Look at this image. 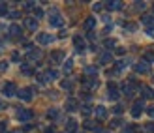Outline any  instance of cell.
<instances>
[{
	"label": "cell",
	"instance_id": "cell-6",
	"mask_svg": "<svg viewBox=\"0 0 154 133\" xmlns=\"http://www.w3.org/2000/svg\"><path fill=\"white\" fill-rule=\"evenodd\" d=\"M134 88H135V81L132 79V83H124L122 84V90H124L126 96H134Z\"/></svg>",
	"mask_w": 154,
	"mask_h": 133
},
{
	"label": "cell",
	"instance_id": "cell-41",
	"mask_svg": "<svg viewBox=\"0 0 154 133\" xmlns=\"http://www.w3.org/2000/svg\"><path fill=\"white\" fill-rule=\"evenodd\" d=\"M8 69V62H0V71H6Z\"/></svg>",
	"mask_w": 154,
	"mask_h": 133
},
{
	"label": "cell",
	"instance_id": "cell-36",
	"mask_svg": "<svg viewBox=\"0 0 154 133\" xmlns=\"http://www.w3.org/2000/svg\"><path fill=\"white\" fill-rule=\"evenodd\" d=\"M107 88H109V92H115V90H117V84H115L113 81H109V84H107Z\"/></svg>",
	"mask_w": 154,
	"mask_h": 133
},
{
	"label": "cell",
	"instance_id": "cell-49",
	"mask_svg": "<svg viewBox=\"0 0 154 133\" xmlns=\"http://www.w3.org/2000/svg\"><path fill=\"white\" fill-rule=\"evenodd\" d=\"M98 133H109V131H98Z\"/></svg>",
	"mask_w": 154,
	"mask_h": 133
},
{
	"label": "cell",
	"instance_id": "cell-45",
	"mask_svg": "<svg viewBox=\"0 0 154 133\" xmlns=\"http://www.w3.org/2000/svg\"><path fill=\"white\" fill-rule=\"evenodd\" d=\"M135 8H137V10H143L145 4H143V2H137V4H135Z\"/></svg>",
	"mask_w": 154,
	"mask_h": 133
},
{
	"label": "cell",
	"instance_id": "cell-44",
	"mask_svg": "<svg viewBox=\"0 0 154 133\" xmlns=\"http://www.w3.org/2000/svg\"><path fill=\"white\" fill-rule=\"evenodd\" d=\"M92 8H94V11H100V10H102L103 6H102V4H94V6H92Z\"/></svg>",
	"mask_w": 154,
	"mask_h": 133
},
{
	"label": "cell",
	"instance_id": "cell-5",
	"mask_svg": "<svg viewBox=\"0 0 154 133\" xmlns=\"http://www.w3.org/2000/svg\"><path fill=\"white\" fill-rule=\"evenodd\" d=\"M25 26H26L28 30H32V32H36V30H38V19H36V17H28V19L25 21Z\"/></svg>",
	"mask_w": 154,
	"mask_h": 133
},
{
	"label": "cell",
	"instance_id": "cell-22",
	"mask_svg": "<svg viewBox=\"0 0 154 133\" xmlns=\"http://www.w3.org/2000/svg\"><path fill=\"white\" fill-rule=\"evenodd\" d=\"M85 128H87V129H96V131H102V129H100V126H98V124H96L94 120H87V122H85Z\"/></svg>",
	"mask_w": 154,
	"mask_h": 133
},
{
	"label": "cell",
	"instance_id": "cell-2",
	"mask_svg": "<svg viewBox=\"0 0 154 133\" xmlns=\"http://www.w3.org/2000/svg\"><path fill=\"white\" fill-rule=\"evenodd\" d=\"M143 105H145V99H137L134 103V109H132V116H134V118H139V116H141Z\"/></svg>",
	"mask_w": 154,
	"mask_h": 133
},
{
	"label": "cell",
	"instance_id": "cell-29",
	"mask_svg": "<svg viewBox=\"0 0 154 133\" xmlns=\"http://www.w3.org/2000/svg\"><path fill=\"white\" fill-rule=\"evenodd\" d=\"M47 116H49V118H58V111H57V109H49Z\"/></svg>",
	"mask_w": 154,
	"mask_h": 133
},
{
	"label": "cell",
	"instance_id": "cell-38",
	"mask_svg": "<svg viewBox=\"0 0 154 133\" xmlns=\"http://www.w3.org/2000/svg\"><path fill=\"white\" fill-rule=\"evenodd\" d=\"M147 114L150 116V118H154V107H147Z\"/></svg>",
	"mask_w": 154,
	"mask_h": 133
},
{
	"label": "cell",
	"instance_id": "cell-39",
	"mask_svg": "<svg viewBox=\"0 0 154 133\" xmlns=\"http://www.w3.org/2000/svg\"><path fill=\"white\" fill-rule=\"evenodd\" d=\"M25 10H36V8H34V2H26V4H25Z\"/></svg>",
	"mask_w": 154,
	"mask_h": 133
},
{
	"label": "cell",
	"instance_id": "cell-23",
	"mask_svg": "<svg viewBox=\"0 0 154 133\" xmlns=\"http://www.w3.org/2000/svg\"><path fill=\"white\" fill-rule=\"evenodd\" d=\"M96 73H98V69L94 66H87V68H85V75H90V79L96 77Z\"/></svg>",
	"mask_w": 154,
	"mask_h": 133
},
{
	"label": "cell",
	"instance_id": "cell-32",
	"mask_svg": "<svg viewBox=\"0 0 154 133\" xmlns=\"http://www.w3.org/2000/svg\"><path fill=\"white\" fill-rule=\"evenodd\" d=\"M72 86H73V83H72V81H68V79H66V81H62V88H66V90H70Z\"/></svg>",
	"mask_w": 154,
	"mask_h": 133
},
{
	"label": "cell",
	"instance_id": "cell-13",
	"mask_svg": "<svg viewBox=\"0 0 154 133\" xmlns=\"http://www.w3.org/2000/svg\"><path fill=\"white\" fill-rule=\"evenodd\" d=\"M105 8L109 11H115V10H122V2H115V0H111V2H107Z\"/></svg>",
	"mask_w": 154,
	"mask_h": 133
},
{
	"label": "cell",
	"instance_id": "cell-9",
	"mask_svg": "<svg viewBox=\"0 0 154 133\" xmlns=\"http://www.w3.org/2000/svg\"><path fill=\"white\" fill-rule=\"evenodd\" d=\"M53 40H55V38H53L51 34H40V36H38V43H42V45H47Z\"/></svg>",
	"mask_w": 154,
	"mask_h": 133
},
{
	"label": "cell",
	"instance_id": "cell-31",
	"mask_svg": "<svg viewBox=\"0 0 154 133\" xmlns=\"http://www.w3.org/2000/svg\"><path fill=\"white\" fill-rule=\"evenodd\" d=\"M8 13V6L4 4V2H0V17H2V15H6Z\"/></svg>",
	"mask_w": 154,
	"mask_h": 133
},
{
	"label": "cell",
	"instance_id": "cell-43",
	"mask_svg": "<svg viewBox=\"0 0 154 133\" xmlns=\"http://www.w3.org/2000/svg\"><path fill=\"white\" fill-rule=\"evenodd\" d=\"M11 60L17 62V60H19V53H13V54H11Z\"/></svg>",
	"mask_w": 154,
	"mask_h": 133
},
{
	"label": "cell",
	"instance_id": "cell-12",
	"mask_svg": "<svg viewBox=\"0 0 154 133\" xmlns=\"http://www.w3.org/2000/svg\"><path fill=\"white\" fill-rule=\"evenodd\" d=\"M43 75H45V83H47V81H55L58 77V71H57V69H47Z\"/></svg>",
	"mask_w": 154,
	"mask_h": 133
},
{
	"label": "cell",
	"instance_id": "cell-30",
	"mask_svg": "<svg viewBox=\"0 0 154 133\" xmlns=\"http://www.w3.org/2000/svg\"><path fill=\"white\" fill-rule=\"evenodd\" d=\"M34 15H36V19H42V17H43V10H42V8H36V10H34Z\"/></svg>",
	"mask_w": 154,
	"mask_h": 133
},
{
	"label": "cell",
	"instance_id": "cell-1",
	"mask_svg": "<svg viewBox=\"0 0 154 133\" xmlns=\"http://www.w3.org/2000/svg\"><path fill=\"white\" fill-rule=\"evenodd\" d=\"M17 118L21 122H28V120L34 118V113L30 111V109H19V111H17Z\"/></svg>",
	"mask_w": 154,
	"mask_h": 133
},
{
	"label": "cell",
	"instance_id": "cell-20",
	"mask_svg": "<svg viewBox=\"0 0 154 133\" xmlns=\"http://www.w3.org/2000/svg\"><path fill=\"white\" fill-rule=\"evenodd\" d=\"M66 109H68V111H75V109H77V99L70 98V99L66 101Z\"/></svg>",
	"mask_w": 154,
	"mask_h": 133
},
{
	"label": "cell",
	"instance_id": "cell-18",
	"mask_svg": "<svg viewBox=\"0 0 154 133\" xmlns=\"http://www.w3.org/2000/svg\"><path fill=\"white\" fill-rule=\"evenodd\" d=\"M49 23H51V26H62V17L60 15H53L49 19Z\"/></svg>",
	"mask_w": 154,
	"mask_h": 133
},
{
	"label": "cell",
	"instance_id": "cell-46",
	"mask_svg": "<svg viewBox=\"0 0 154 133\" xmlns=\"http://www.w3.org/2000/svg\"><path fill=\"white\" fill-rule=\"evenodd\" d=\"M126 53V49H122V47H119V49H117V54H124Z\"/></svg>",
	"mask_w": 154,
	"mask_h": 133
},
{
	"label": "cell",
	"instance_id": "cell-33",
	"mask_svg": "<svg viewBox=\"0 0 154 133\" xmlns=\"http://www.w3.org/2000/svg\"><path fill=\"white\" fill-rule=\"evenodd\" d=\"M147 60H149V62H154V53H150V51L145 53V62H147Z\"/></svg>",
	"mask_w": 154,
	"mask_h": 133
},
{
	"label": "cell",
	"instance_id": "cell-11",
	"mask_svg": "<svg viewBox=\"0 0 154 133\" xmlns=\"http://www.w3.org/2000/svg\"><path fill=\"white\" fill-rule=\"evenodd\" d=\"M135 71L137 73H149V64H147V62H137V64H135Z\"/></svg>",
	"mask_w": 154,
	"mask_h": 133
},
{
	"label": "cell",
	"instance_id": "cell-28",
	"mask_svg": "<svg viewBox=\"0 0 154 133\" xmlns=\"http://www.w3.org/2000/svg\"><path fill=\"white\" fill-rule=\"evenodd\" d=\"M81 113H83V116H88V114L92 113V107H90V105H83V109H81Z\"/></svg>",
	"mask_w": 154,
	"mask_h": 133
},
{
	"label": "cell",
	"instance_id": "cell-35",
	"mask_svg": "<svg viewBox=\"0 0 154 133\" xmlns=\"http://www.w3.org/2000/svg\"><path fill=\"white\" fill-rule=\"evenodd\" d=\"M115 113H117V114H122V113H124V107H122L120 103H119V105H115Z\"/></svg>",
	"mask_w": 154,
	"mask_h": 133
},
{
	"label": "cell",
	"instance_id": "cell-19",
	"mask_svg": "<svg viewBox=\"0 0 154 133\" xmlns=\"http://www.w3.org/2000/svg\"><path fill=\"white\" fill-rule=\"evenodd\" d=\"M21 32H23V30H21L19 25H11V26H10V36L17 38V36H21Z\"/></svg>",
	"mask_w": 154,
	"mask_h": 133
},
{
	"label": "cell",
	"instance_id": "cell-24",
	"mask_svg": "<svg viewBox=\"0 0 154 133\" xmlns=\"http://www.w3.org/2000/svg\"><path fill=\"white\" fill-rule=\"evenodd\" d=\"M141 90H143V98H147V99L154 98V94H152V90H150L149 86H141Z\"/></svg>",
	"mask_w": 154,
	"mask_h": 133
},
{
	"label": "cell",
	"instance_id": "cell-4",
	"mask_svg": "<svg viewBox=\"0 0 154 133\" xmlns=\"http://www.w3.org/2000/svg\"><path fill=\"white\" fill-rule=\"evenodd\" d=\"M17 96L23 101H30V99H32V88H23V90L17 92Z\"/></svg>",
	"mask_w": 154,
	"mask_h": 133
},
{
	"label": "cell",
	"instance_id": "cell-47",
	"mask_svg": "<svg viewBox=\"0 0 154 133\" xmlns=\"http://www.w3.org/2000/svg\"><path fill=\"white\" fill-rule=\"evenodd\" d=\"M6 129V122H0V131H4Z\"/></svg>",
	"mask_w": 154,
	"mask_h": 133
},
{
	"label": "cell",
	"instance_id": "cell-8",
	"mask_svg": "<svg viewBox=\"0 0 154 133\" xmlns=\"http://www.w3.org/2000/svg\"><path fill=\"white\" fill-rule=\"evenodd\" d=\"M62 60H64V53H62V51H55V53H51V62H53V64H60Z\"/></svg>",
	"mask_w": 154,
	"mask_h": 133
},
{
	"label": "cell",
	"instance_id": "cell-14",
	"mask_svg": "<svg viewBox=\"0 0 154 133\" xmlns=\"http://www.w3.org/2000/svg\"><path fill=\"white\" fill-rule=\"evenodd\" d=\"M73 45L77 47V51H83L85 49V40L81 36H73Z\"/></svg>",
	"mask_w": 154,
	"mask_h": 133
},
{
	"label": "cell",
	"instance_id": "cell-25",
	"mask_svg": "<svg viewBox=\"0 0 154 133\" xmlns=\"http://www.w3.org/2000/svg\"><path fill=\"white\" fill-rule=\"evenodd\" d=\"M21 71L25 73V75H32V73H34V69L30 68L28 64H21Z\"/></svg>",
	"mask_w": 154,
	"mask_h": 133
},
{
	"label": "cell",
	"instance_id": "cell-34",
	"mask_svg": "<svg viewBox=\"0 0 154 133\" xmlns=\"http://www.w3.org/2000/svg\"><path fill=\"white\" fill-rule=\"evenodd\" d=\"M145 131H147V133H154V124L152 122L147 124V126H145Z\"/></svg>",
	"mask_w": 154,
	"mask_h": 133
},
{
	"label": "cell",
	"instance_id": "cell-3",
	"mask_svg": "<svg viewBox=\"0 0 154 133\" xmlns=\"http://www.w3.org/2000/svg\"><path fill=\"white\" fill-rule=\"evenodd\" d=\"M2 94H4L6 98H11V96H15V94H17V88H15L13 83H6L4 88H2Z\"/></svg>",
	"mask_w": 154,
	"mask_h": 133
},
{
	"label": "cell",
	"instance_id": "cell-40",
	"mask_svg": "<svg viewBox=\"0 0 154 133\" xmlns=\"http://www.w3.org/2000/svg\"><path fill=\"white\" fill-rule=\"evenodd\" d=\"M10 17L11 19H17V17H21V13L19 11H10Z\"/></svg>",
	"mask_w": 154,
	"mask_h": 133
},
{
	"label": "cell",
	"instance_id": "cell-48",
	"mask_svg": "<svg viewBox=\"0 0 154 133\" xmlns=\"http://www.w3.org/2000/svg\"><path fill=\"white\" fill-rule=\"evenodd\" d=\"M2 109H6V105L2 103V101H0V111H2Z\"/></svg>",
	"mask_w": 154,
	"mask_h": 133
},
{
	"label": "cell",
	"instance_id": "cell-42",
	"mask_svg": "<svg viewBox=\"0 0 154 133\" xmlns=\"http://www.w3.org/2000/svg\"><path fill=\"white\" fill-rule=\"evenodd\" d=\"M147 34H149L150 38H154V26H152V28H147Z\"/></svg>",
	"mask_w": 154,
	"mask_h": 133
},
{
	"label": "cell",
	"instance_id": "cell-7",
	"mask_svg": "<svg viewBox=\"0 0 154 133\" xmlns=\"http://www.w3.org/2000/svg\"><path fill=\"white\" fill-rule=\"evenodd\" d=\"M66 133H77V120H66Z\"/></svg>",
	"mask_w": 154,
	"mask_h": 133
},
{
	"label": "cell",
	"instance_id": "cell-37",
	"mask_svg": "<svg viewBox=\"0 0 154 133\" xmlns=\"http://www.w3.org/2000/svg\"><path fill=\"white\" fill-rule=\"evenodd\" d=\"M120 122H122L120 118H115V120L111 122V128H119V126H120Z\"/></svg>",
	"mask_w": 154,
	"mask_h": 133
},
{
	"label": "cell",
	"instance_id": "cell-27",
	"mask_svg": "<svg viewBox=\"0 0 154 133\" xmlns=\"http://www.w3.org/2000/svg\"><path fill=\"white\" fill-rule=\"evenodd\" d=\"M72 68H73V62H72V60H66V64H64V73H70Z\"/></svg>",
	"mask_w": 154,
	"mask_h": 133
},
{
	"label": "cell",
	"instance_id": "cell-10",
	"mask_svg": "<svg viewBox=\"0 0 154 133\" xmlns=\"http://www.w3.org/2000/svg\"><path fill=\"white\" fill-rule=\"evenodd\" d=\"M26 58H28V60H40V58H42V51H40V49H32V51H28Z\"/></svg>",
	"mask_w": 154,
	"mask_h": 133
},
{
	"label": "cell",
	"instance_id": "cell-21",
	"mask_svg": "<svg viewBox=\"0 0 154 133\" xmlns=\"http://www.w3.org/2000/svg\"><path fill=\"white\" fill-rule=\"evenodd\" d=\"M141 23H143V25H147L149 28H152V25H154V17H152V15H143Z\"/></svg>",
	"mask_w": 154,
	"mask_h": 133
},
{
	"label": "cell",
	"instance_id": "cell-16",
	"mask_svg": "<svg viewBox=\"0 0 154 133\" xmlns=\"http://www.w3.org/2000/svg\"><path fill=\"white\" fill-rule=\"evenodd\" d=\"M85 30H92V28H94L96 26V17H88L87 21H85Z\"/></svg>",
	"mask_w": 154,
	"mask_h": 133
},
{
	"label": "cell",
	"instance_id": "cell-26",
	"mask_svg": "<svg viewBox=\"0 0 154 133\" xmlns=\"http://www.w3.org/2000/svg\"><path fill=\"white\" fill-rule=\"evenodd\" d=\"M115 43H117V41H115L113 38H107V40L103 41V45L107 47V49H113V47H115Z\"/></svg>",
	"mask_w": 154,
	"mask_h": 133
},
{
	"label": "cell",
	"instance_id": "cell-15",
	"mask_svg": "<svg viewBox=\"0 0 154 133\" xmlns=\"http://www.w3.org/2000/svg\"><path fill=\"white\" fill-rule=\"evenodd\" d=\"M96 116H98L100 120H105V118H107V111H105V107H102V105L96 107Z\"/></svg>",
	"mask_w": 154,
	"mask_h": 133
},
{
	"label": "cell",
	"instance_id": "cell-17",
	"mask_svg": "<svg viewBox=\"0 0 154 133\" xmlns=\"http://www.w3.org/2000/svg\"><path fill=\"white\" fill-rule=\"evenodd\" d=\"M111 60H113L111 53H102V54H100V64H109Z\"/></svg>",
	"mask_w": 154,
	"mask_h": 133
}]
</instances>
